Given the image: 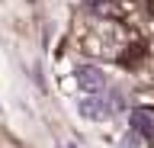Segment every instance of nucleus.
Listing matches in <instances>:
<instances>
[{
  "instance_id": "f257e3e1",
  "label": "nucleus",
  "mask_w": 154,
  "mask_h": 148,
  "mask_svg": "<svg viewBox=\"0 0 154 148\" xmlns=\"http://www.w3.org/2000/svg\"><path fill=\"white\" fill-rule=\"evenodd\" d=\"M122 106H125V97L119 90H103V93L84 97L80 106H77V113L84 119H90V122H106V119H112Z\"/></svg>"
},
{
  "instance_id": "f03ea898",
  "label": "nucleus",
  "mask_w": 154,
  "mask_h": 148,
  "mask_svg": "<svg viewBox=\"0 0 154 148\" xmlns=\"http://www.w3.org/2000/svg\"><path fill=\"white\" fill-rule=\"evenodd\" d=\"M74 80H77V87L84 90L87 97L106 90V71L96 68V65H77V68H74Z\"/></svg>"
},
{
  "instance_id": "7ed1b4c3",
  "label": "nucleus",
  "mask_w": 154,
  "mask_h": 148,
  "mask_svg": "<svg viewBox=\"0 0 154 148\" xmlns=\"http://www.w3.org/2000/svg\"><path fill=\"white\" fill-rule=\"evenodd\" d=\"M132 132L138 138H154V116H151V109H135L132 113Z\"/></svg>"
},
{
  "instance_id": "20e7f679",
  "label": "nucleus",
  "mask_w": 154,
  "mask_h": 148,
  "mask_svg": "<svg viewBox=\"0 0 154 148\" xmlns=\"http://www.w3.org/2000/svg\"><path fill=\"white\" fill-rule=\"evenodd\" d=\"M71 148H74V145H71Z\"/></svg>"
}]
</instances>
